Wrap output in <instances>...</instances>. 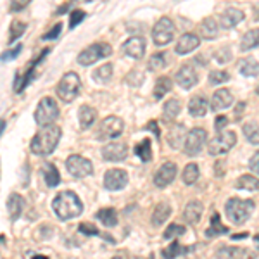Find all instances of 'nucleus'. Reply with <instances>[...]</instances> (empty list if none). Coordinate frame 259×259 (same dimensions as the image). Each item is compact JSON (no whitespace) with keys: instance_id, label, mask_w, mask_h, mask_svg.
<instances>
[{"instance_id":"f257e3e1","label":"nucleus","mask_w":259,"mask_h":259,"mask_svg":"<svg viewBox=\"0 0 259 259\" xmlns=\"http://www.w3.org/2000/svg\"><path fill=\"white\" fill-rule=\"evenodd\" d=\"M52 209L59 220L68 221L81 214L83 204L74 192L68 190V192H61V194L56 195V199L52 200Z\"/></svg>"},{"instance_id":"f03ea898","label":"nucleus","mask_w":259,"mask_h":259,"mask_svg":"<svg viewBox=\"0 0 259 259\" xmlns=\"http://www.w3.org/2000/svg\"><path fill=\"white\" fill-rule=\"evenodd\" d=\"M62 135V130L56 124H50L47 128H41V132L36 133L31 140V152L36 154V156H49V154L54 152V149L57 147Z\"/></svg>"},{"instance_id":"7ed1b4c3","label":"nucleus","mask_w":259,"mask_h":259,"mask_svg":"<svg viewBox=\"0 0 259 259\" xmlns=\"http://www.w3.org/2000/svg\"><path fill=\"white\" fill-rule=\"evenodd\" d=\"M254 209V202L247 199H228L227 206H225V211H227V216L232 223L235 225H242L249 220V216L252 214Z\"/></svg>"},{"instance_id":"20e7f679","label":"nucleus","mask_w":259,"mask_h":259,"mask_svg":"<svg viewBox=\"0 0 259 259\" xmlns=\"http://www.w3.org/2000/svg\"><path fill=\"white\" fill-rule=\"evenodd\" d=\"M59 118V106L52 97H44L40 100L38 107L35 111V121L38 126L47 128Z\"/></svg>"},{"instance_id":"39448f33","label":"nucleus","mask_w":259,"mask_h":259,"mask_svg":"<svg viewBox=\"0 0 259 259\" xmlns=\"http://www.w3.org/2000/svg\"><path fill=\"white\" fill-rule=\"evenodd\" d=\"M80 89H81L80 76L76 73H73V71H69V73H66L61 78L59 85H57V95L64 102H73L78 97V94H80Z\"/></svg>"},{"instance_id":"423d86ee","label":"nucleus","mask_w":259,"mask_h":259,"mask_svg":"<svg viewBox=\"0 0 259 259\" xmlns=\"http://www.w3.org/2000/svg\"><path fill=\"white\" fill-rule=\"evenodd\" d=\"M124 123L118 116H107L106 119L100 123L97 130V139L99 140H114L123 133Z\"/></svg>"},{"instance_id":"0eeeda50","label":"nucleus","mask_w":259,"mask_h":259,"mask_svg":"<svg viewBox=\"0 0 259 259\" xmlns=\"http://www.w3.org/2000/svg\"><path fill=\"white\" fill-rule=\"evenodd\" d=\"M112 49L109 44H94L90 45V47H87L85 50H81L80 54H78V62H80L81 66H90L94 64V62H97L99 59H102V57H107L111 56Z\"/></svg>"},{"instance_id":"6e6552de","label":"nucleus","mask_w":259,"mask_h":259,"mask_svg":"<svg viewBox=\"0 0 259 259\" xmlns=\"http://www.w3.org/2000/svg\"><path fill=\"white\" fill-rule=\"evenodd\" d=\"M237 142V135L233 132H223V133H218L212 140H209L207 144V152L211 156H223L227 154L230 149L235 145Z\"/></svg>"},{"instance_id":"1a4fd4ad","label":"nucleus","mask_w":259,"mask_h":259,"mask_svg":"<svg viewBox=\"0 0 259 259\" xmlns=\"http://www.w3.org/2000/svg\"><path fill=\"white\" fill-rule=\"evenodd\" d=\"M175 36V24L169 18H161L152 30V38L157 47L168 45Z\"/></svg>"},{"instance_id":"9d476101","label":"nucleus","mask_w":259,"mask_h":259,"mask_svg":"<svg viewBox=\"0 0 259 259\" xmlns=\"http://www.w3.org/2000/svg\"><path fill=\"white\" fill-rule=\"evenodd\" d=\"M206 140H207L206 130L204 128H192L189 132V135H187V139H185V144H183V150H185V154L190 157L197 156L200 150H202Z\"/></svg>"},{"instance_id":"9b49d317","label":"nucleus","mask_w":259,"mask_h":259,"mask_svg":"<svg viewBox=\"0 0 259 259\" xmlns=\"http://www.w3.org/2000/svg\"><path fill=\"white\" fill-rule=\"evenodd\" d=\"M66 169H68L69 175H73L74 178H87L94 173V166L89 159H85L83 156H69L68 161H66Z\"/></svg>"},{"instance_id":"f8f14e48","label":"nucleus","mask_w":259,"mask_h":259,"mask_svg":"<svg viewBox=\"0 0 259 259\" xmlns=\"http://www.w3.org/2000/svg\"><path fill=\"white\" fill-rule=\"evenodd\" d=\"M49 54V49H45L44 52L40 54L38 56V59L36 61H31L30 64L26 66V68H24L23 71L19 69V73L16 74V81H14V92H23L24 90V87L28 85V83H30L31 80H33V74H35V68H36V64H38V62H41L44 61V57L47 56Z\"/></svg>"},{"instance_id":"ddd939ff","label":"nucleus","mask_w":259,"mask_h":259,"mask_svg":"<svg viewBox=\"0 0 259 259\" xmlns=\"http://www.w3.org/2000/svg\"><path fill=\"white\" fill-rule=\"evenodd\" d=\"M126 156H128V147L121 140H112L107 145H104L102 149V157L111 162H121L126 159Z\"/></svg>"},{"instance_id":"4468645a","label":"nucleus","mask_w":259,"mask_h":259,"mask_svg":"<svg viewBox=\"0 0 259 259\" xmlns=\"http://www.w3.org/2000/svg\"><path fill=\"white\" fill-rule=\"evenodd\" d=\"M128 185V173L123 169H109L104 175V187L107 190H123Z\"/></svg>"},{"instance_id":"2eb2a0df","label":"nucleus","mask_w":259,"mask_h":259,"mask_svg":"<svg viewBox=\"0 0 259 259\" xmlns=\"http://www.w3.org/2000/svg\"><path fill=\"white\" fill-rule=\"evenodd\" d=\"M177 164L175 162H164V164L161 166L159 169H157V173L154 175V185L159 187V189H164V187H168L171 182L175 180L177 177Z\"/></svg>"},{"instance_id":"dca6fc26","label":"nucleus","mask_w":259,"mask_h":259,"mask_svg":"<svg viewBox=\"0 0 259 259\" xmlns=\"http://www.w3.org/2000/svg\"><path fill=\"white\" fill-rule=\"evenodd\" d=\"M199 81V76H197V71L192 64H183L182 68L178 69L177 73V83L182 89L185 90H190L194 85H197Z\"/></svg>"},{"instance_id":"f3484780","label":"nucleus","mask_w":259,"mask_h":259,"mask_svg":"<svg viewBox=\"0 0 259 259\" xmlns=\"http://www.w3.org/2000/svg\"><path fill=\"white\" fill-rule=\"evenodd\" d=\"M123 52L132 59H142L145 54V40L140 36H132L123 44Z\"/></svg>"},{"instance_id":"a211bd4d","label":"nucleus","mask_w":259,"mask_h":259,"mask_svg":"<svg viewBox=\"0 0 259 259\" xmlns=\"http://www.w3.org/2000/svg\"><path fill=\"white\" fill-rule=\"evenodd\" d=\"M232 104H233V95L227 89H220L214 92V95L211 99V109L218 112L221 109H227Z\"/></svg>"},{"instance_id":"6ab92c4d","label":"nucleus","mask_w":259,"mask_h":259,"mask_svg":"<svg viewBox=\"0 0 259 259\" xmlns=\"http://www.w3.org/2000/svg\"><path fill=\"white\" fill-rule=\"evenodd\" d=\"M200 40L197 35H192V33H185V35L180 36L177 47H175V50H177V54H189L192 52V50H195L199 47Z\"/></svg>"},{"instance_id":"aec40b11","label":"nucleus","mask_w":259,"mask_h":259,"mask_svg":"<svg viewBox=\"0 0 259 259\" xmlns=\"http://www.w3.org/2000/svg\"><path fill=\"white\" fill-rule=\"evenodd\" d=\"M187 130L183 124H173V126L169 128V132H168V144H169V147H173V149H180L182 147V142L185 144V139H187Z\"/></svg>"},{"instance_id":"412c9836","label":"nucleus","mask_w":259,"mask_h":259,"mask_svg":"<svg viewBox=\"0 0 259 259\" xmlns=\"http://www.w3.org/2000/svg\"><path fill=\"white\" fill-rule=\"evenodd\" d=\"M202 204L199 202V200H192L185 206V211H183V220L187 221L189 225H197L200 216H202Z\"/></svg>"},{"instance_id":"4be33fe9","label":"nucleus","mask_w":259,"mask_h":259,"mask_svg":"<svg viewBox=\"0 0 259 259\" xmlns=\"http://www.w3.org/2000/svg\"><path fill=\"white\" fill-rule=\"evenodd\" d=\"M242 19H244V12L235 9V7H230V9H227L221 14V26L225 30H230V28L237 26Z\"/></svg>"},{"instance_id":"5701e85b","label":"nucleus","mask_w":259,"mask_h":259,"mask_svg":"<svg viewBox=\"0 0 259 259\" xmlns=\"http://www.w3.org/2000/svg\"><path fill=\"white\" fill-rule=\"evenodd\" d=\"M24 207V199L18 194H11V197L7 199V212H9L11 221H16L21 216Z\"/></svg>"},{"instance_id":"b1692460","label":"nucleus","mask_w":259,"mask_h":259,"mask_svg":"<svg viewBox=\"0 0 259 259\" xmlns=\"http://www.w3.org/2000/svg\"><path fill=\"white\" fill-rule=\"evenodd\" d=\"M97 119V111L90 106H81L78 111V121H80V128L81 130H89L92 124Z\"/></svg>"},{"instance_id":"393cba45","label":"nucleus","mask_w":259,"mask_h":259,"mask_svg":"<svg viewBox=\"0 0 259 259\" xmlns=\"http://www.w3.org/2000/svg\"><path fill=\"white\" fill-rule=\"evenodd\" d=\"M41 173H44V178H45V183H47V187L54 189V187L59 185L61 175H59V171H57V168L52 164V162H45V164L41 166Z\"/></svg>"},{"instance_id":"a878e982","label":"nucleus","mask_w":259,"mask_h":259,"mask_svg":"<svg viewBox=\"0 0 259 259\" xmlns=\"http://www.w3.org/2000/svg\"><path fill=\"white\" fill-rule=\"evenodd\" d=\"M189 112L194 118H202V116H206L207 112V100L204 97H199V95H195V97L190 99L189 102Z\"/></svg>"},{"instance_id":"bb28decb","label":"nucleus","mask_w":259,"mask_h":259,"mask_svg":"<svg viewBox=\"0 0 259 259\" xmlns=\"http://www.w3.org/2000/svg\"><path fill=\"white\" fill-rule=\"evenodd\" d=\"M171 214V206L168 202H161L156 206V209L152 212V225L154 227H159V225L164 223L166 220L169 218Z\"/></svg>"},{"instance_id":"cd10ccee","label":"nucleus","mask_w":259,"mask_h":259,"mask_svg":"<svg viewBox=\"0 0 259 259\" xmlns=\"http://www.w3.org/2000/svg\"><path fill=\"white\" fill-rule=\"evenodd\" d=\"M239 73L244 76H257L259 74V62L256 59L245 57L239 62Z\"/></svg>"},{"instance_id":"c85d7f7f","label":"nucleus","mask_w":259,"mask_h":259,"mask_svg":"<svg viewBox=\"0 0 259 259\" xmlns=\"http://www.w3.org/2000/svg\"><path fill=\"white\" fill-rule=\"evenodd\" d=\"M200 35L207 40H212L218 36V23L214 18H206L200 24Z\"/></svg>"},{"instance_id":"c756f323","label":"nucleus","mask_w":259,"mask_h":259,"mask_svg":"<svg viewBox=\"0 0 259 259\" xmlns=\"http://www.w3.org/2000/svg\"><path fill=\"white\" fill-rule=\"evenodd\" d=\"M254 47H259V28H256V30H249L244 36H242V41H240L242 52L250 50Z\"/></svg>"},{"instance_id":"7c9ffc66","label":"nucleus","mask_w":259,"mask_h":259,"mask_svg":"<svg viewBox=\"0 0 259 259\" xmlns=\"http://www.w3.org/2000/svg\"><path fill=\"white\" fill-rule=\"evenodd\" d=\"M97 220L102 221V223L109 228L118 225V214H116V211L112 209V207H104V209H100L97 212Z\"/></svg>"},{"instance_id":"2f4dec72","label":"nucleus","mask_w":259,"mask_h":259,"mask_svg":"<svg viewBox=\"0 0 259 259\" xmlns=\"http://www.w3.org/2000/svg\"><path fill=\"white\" fill-rule=\"evenodd\" d=\"M182 111V104H180L178 99H169L168 102L162 107V112H164V119L166 121H173Z\"/></svg>"},{"instance_id":"473e14b6","label":"nucleus","mask_w":259,"mask_h":259,"mask_svg":"<svg viewBox=\"0 0 259 259\" xmlns=\"http://www.w3.org/2000/svg\"><path fill=\"white\" fill-rule=\"evenodd\" d=\"M237 189H242V190H249V192H254L259 189V180L252 175H242V177L237 180L235 183Z\"/></svg>"},{"instance_id":"72a5a7b5","label":"nucleus","mask_w":259,"mask_h":259,"mask_svg":"<svg viewBox=\"0 0 259 259\" xmlns=\"http://www.w3.org/2000/svg\"><path fill=\"white\" fill-rule=\"evenodd\" d=\"M223 233H228V227H223L220 221V214L214 212L211 218V227L206 230V237H218L223 235Z\"/></svg>"},{"instance_id":"f704fd0d","label":"nucleus","mask_w":259,"mask_h":259,"mask_svg":"<svg viewBox=\"0 0 259 259\" xmlns=\"http://www.w3.org/2000/svg\"><path fill=\"white\" fill-rule=\"evenodd\" d=\"M183 183L185 185H194L195 182H197L199 178V166L195 164V162H190V164L185 166V169H183Z\"/></svg>"},{"instance_id":"c9c22d12","label":"nucleus","mask_w":259,"mask_h":259,"mask_svg":"<svg viewBox=\"0 0 259 259\" xmlns=\"http://www.w3.org/2000/svg\"><path fill=\"white\" fill-rule=\"evenodd\" d=\"M171 87H173V83H171L168 76L159 78V80L156 81V89H154V99H157V100L162 99L171 90Z\"/></svg>"},{"instance_id":"e433bc0d","label":"nucleus","mask_w":259,"mask_h":259,"mask_svg":"<svg viewBox=\"0 0 259 259\" xmlns=\"http://www.w3.org/2000/svg\"><path fill=\"white\" fill-rule=\"evenodd\" d=\"M135 154L145 162H149L150 159H152V147H150V140L145 139V140H142L140 144H137L135 145Z\"/></svg>"},{"instance_id":"4c0bfd02","label":"nucleus","mask_w":259,"mask_h":259,"mask_svg":"<svg viewBox=\"0 0 259 259\" xmlns=\"http://www.w3.org/2000/svg\"><path fill=\"white\" fill-rule=\"evenodd\" d=\"M166 64H168V54L166 52L154 54V56L149 59V69L150 71H161L162 68H166Z\"/></svg>"},{"instance_id":"58836bf2","label":"nucleus","mask_w":259,"mask_h":259,"mask_svg":"<svg viewBox=\"0 0 259 259\" xmlns=\"http://www.w3.org/2000/svg\"><path fill=\"white\" fill-rule=\"evenodd\" d=\"M190 250V247H183V245L178 244V240H175L169 247H166L162 250V256L166 259H175L177 256H182V254H187Z\"/></svg>"},{"instance_id":"ea45409f","label":"nucleus","mask_w":259,"mask_h":259,"mask_svg":"<svg viewBox=\"0 0 259 259\" xmlns=\"http://www.w3.org/2000/svg\"><path fill=\"white\" fill-rule=\"evenodd\" d=\"M112 78V64H104L94 71V80L97 83H107Z\"/></svg>"},{"instance_id":"a19ab883","label":"nucleus","mask_w":259,"mask_h":259,"mask_svg":"<svg viewBox=\"0 0 259 259\" xmlns=\"http://www.w3.org/2000/svg\"><path fill=\"white\" fill-rule=\"evenodd\" d=\"M244 135L250 144H259V124L254 123L244 124Z\"/></svg>"},{"instance_id":"79ce46f5","label":"nucleus","mask_w":259,"mask_h":259,"mask_svg":"<svg viewBox=\"0 0 259 259\" xmlns=\"http://www.w3.org/2000/svg\"><path fill=\"white\" fill-rule=\"evenodd\" d=\"M185 233V227H182V225H169L168 228L164 230V233H162V239L164 240H171V239H177V237L183 235Z\"/></svg>"},{"instance_id":"37998d69","label":"nucleus","mask_w":259,"mask_h":259,"mask_svg":"<svg viewBox=\"0 0 259 259\" xmlns=\"http://www.w3.org/2000/svg\"><path fill=\"white\" fill-rule=\"evenodd\" d=\"M26 30V23H23V21H14V23L11 24V35H9V44H12L14 40H18L21 35L24 33Z\"/></svg>"},{"instance_id":"c03bdc74","label":"nucleus","mask_w":259,"mask_h":259,"mask_svg":"<svg viewBox=\"0 0 259 259\" xmlns=\"http://www.w3.org/2000/svg\"><path fill=\"white\" fill-rule=\"evenodd\" d=\"M230 80V74L227 73V71H211L209 73V83L211 85H221V83L228 81Z\"/></svg>"},{"instance_id":"a18cd8bd","label":"nucleus","mask_w":259,"mask_h":259,"mask_svg":"<svg viewBox=\"0 0 259 259\" xmlns=\"http://www.w3.org/2000/svg\"><path fill=\"white\" fill-rule=\"evenodd\" d=\"M145 80V74L142 73V71H132V73L126 76V83L130 87H140L142 85V81Z\"/></svg>"},{"instance_id":"49530a36","label":"nucleus","mask_w":259,"mask_h":259,"mask_svg":"<svg viewBox=\"0 0 259 259\" xmlns=\"http://www.w3.org/2000/svg\"><path fill=\"white\" fill-rule=\"evenodd\" d=\"M83 19H85V12L80 11V9L73 11L71 12V18H69V28H74L76 24H80Z\"/></svg>"},{"instance_id":"de8ad7c7","label":"nucleus","mask_w":259,"mask_h":259,"mask_svg":"<svg viewBox=\"0 0 259 259\" xmlns=\"http://www.w3.org/2000/svg\"><path fill=\"white\" fill-rule=\"evenodd\" d=\"M254 244L257 245L256 250L245 249V252H244V259H259V235L254 237Z\"/></svg>"},{"instance_id":"09e8293b","label":"nucleus","mask_w":259,"mask_h":259,"mask_svg":"<svg viewBox=\"0 0 259 259\" xmlns=\"http://www.w3.org/2000/svg\"><path fill=\"white\" fill-rule=\"evenodd\" d=\"M80 232L85 235H99V228L92 223H81L80 225Z\"/></svg>"},{"instance_id":"8fccbe9b","label":"nucleus","mask_w":259,"mask_h":259,"mask_svg":"<svg viewBox=\"0 0 259 259\" xmlns=\"http://www.w3.org/2000/svg\"><path fill=\"white\" fill-rule=\"evenodd\" d=\"M23 50V44H18L14 49H11V50H7V52H4V56H2V61H11V59H14L16 56Z\"/></svg>"},{"instance_id":"3c124183","label":"nucleus","mask_w":259,"mask_h":259,"mask_svg":"<svg viewBox=\"0 0 259 259\" xmlns=\"http://www.w3.org/2000/svg\"><path fill=\"white\" fill-rule=\"evenodd\" d=\"M216 61L218 62H228V61H232V52H230V49H221L216 52Z\"/></svg>"},{"instance_id":"603ef678","label":"nucleus","mask_w":259,"mask_h":259,"mask_svg":"<svg viewBox=\"0 0 259 259\" xmlns=\"http://www.w3.org/2000/svg\"><path fill=\"white\" fill-rule=\"evenodd\" d=\"M249 168L250 171H254L256 175H259V150L256 154H254L252 157H250V161H249Z\"/></svg>"},{"instance_id":"864d4df0","label":"nucleus","mask_w":259,"mask_h":259,"mask_svg":"<svg viewBox=\"0 0 259 259\" xmlns=\"http://www.w3.org/2000/svg\"><path fill=\"white\" fill-rule=\"evenodd\" d=\"M61 30H62V24H56V26L52 28V31L45 33V35L41 36V38H44V40H52V38H56V36L61 33Z\"/></svg>"},{"instance_id":"5fc2aeb1","label":"nucleus","mask_w":259,"mask_h":259,"mask_svg":"<svg viewBox=\"0 0 259 259\" xmlns=\"http://www.w3.org/2000/svg\"><path fill=\"white\" fill-rule=\"evenodd\" d=\"M228 124V119L225 118V116H220L218 119H216V123H214V128H216V132L218 133H223V128Z\"/></svg>"},{"instance_id":"6e6d98bb","label":"nucleus","mask_w":259,"mask_h":259,"mask_svg":"<svg viewBox=\"0 0 259 259\" xmlns=\"http://www.w3.org/2000/svg\"><path fill=\"white\" fill-rule=\"evenodd\" d=\"M28 2H30V0H24V2H14L11 6V11L14 12V11H19V9H24V7L28 6Z\"/></svg>"},{"instance_id":"4d7b16f0","label":"nucleus","mask_w":259,"mask_h":259,"mask_svg":"<svg viewBox=\"0 0 259 259\" xmlns=\"http://www.w3.org/2000/svg\"><path fill=\"white\" fill-rule=\"evenodd\" d=\"M147 130H150V132H154V133H156V137H157V139H159V130H157L156 121H150V123L147 124Z\"/></svg>"},{"instance_id":"13d9d810","label":"nucleus","mask_w":259,"mask_h":259,"mask_svg":"<svg viewBox=\"0 0 259 259\" xmlns=\"http://www.w3.org/2000/svg\"><path fill=\"white\" fill-rule=\"evenodd\" d=\"M244 107H245V104L242 102V104H239V106H237V109H235V118L239 119L240 118V112L244 111Z\"/></svg>"},{"instance_id":"bf43d9fd","label":"nucleus","mask_w":259,"mask_h":259,"mask_svg":"<svg viewBox=\"0 0 259 259\" xmlns=\"http://www.w3.org/2000/svg\"><path fill=\"white\" fill-rule=\"evenodd\" d=\"M71 6V4H66V6H62V7H59V9H57V14H61V12H66L68 11V7Z\"/></svg>"},{"instance_id":"052dcab7","label":"nucleus","mask_w":259,"mask_h":259,"mask_svg":"<svg viewBox=\"0 0 259 259\" xmlns=\"http://www.w3.org/2000/svg\"><path fill=\"white\" fill-rule=\"evenodd\" d=\"M33 259H49V257H45V256H33Z\"/></svg>"},{"instance_id":"680f3d73","label":"nucleus","mask_w":259,"mask_h":259,"mask_svg":"<svg viewBox=\"0 0 259 259\" xmlns=\"http://www.w3.org/2000/svg\"><path fill=\"white\" fill-rule=\"evenodd\" d=\"M111 259H123V257H119V256H114V257H111Z\"/></svg>"},{"instance_id":"e2e57ef3","label":"nucleus","mask_w":259,"mask_h":259,"mask_svg":"<svg viewBox=\"0 0 259 259\" xmlns=\"http://www.w3.org/2000/svg\"><path fill=\"white\" fill-rule=\"evenodd\" d=\"M256 94L259 95V85H257V89H256Z\"/></svg>"},{"instance_id":"0e129e2a","label":"nucleus","mask_w":259,"mask_h":259,"mask_svg":"<svg viewBox=\"0 0 259 259\" xmlns=\"http://www.w3.org/2000/svg\"><path fill=\"white\" fill-rule=\"evenodd\" d=\"M150 259H152V257H150Z\"/></svg>"}]
</instances>
